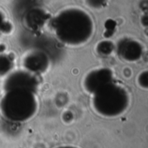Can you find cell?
Segmentation results:
<instances>
[{
	"label": "cell",
	"instance_id": "4",
	"mask_svg": "<svg viewBox=\"0 0 148 148\" xmlns=\"http://www.w3.org/2000/svg\"><path fill=\"white\" fill-rule=\"evenodd\" d=\"M37 87L38 81L36 75L23 70L9 74L3 85L4 92L11 89H25L36 94L37 92Z\"/></svg>",
	"mask_w": 148,
	"mask_h": 148
},
{
	"label": "cell",
	"instance_id": "13",
	"mask_svg": "<svg viewBox=\"0 0 148 148\" xmlns=\"http://www.w3.org/2000/svg\"><path fill=\"white\" fill-rule=\"evenodd\" d=\"M56 148H79L76 147H71V146H66V147H59Z\"/></svg>",
	"mask_w": 148,
	"mask_h": 148
},
{
	"label": "cell",
	"instance_id": "11",
	"mask_svg": "<svg viewBox=\"0 0 148 148\" xmlns=\"http://www.w3.org/2000/svg\"><path fill=\"white\" fill-rule=\"evenodd\" d=\"M138 82L140 85V87L144 88H147V71H144L140 73L138 78Z\"/></svg>",
	"mask_w": 148,
	"mask_h": 148
},
{
	"label": "cell",
	"instance_id": "9",
	"mask_svg": "<svg viewBox=\"0 0 148 148\" xmlns=\"http://www.w3.org/2000/svg\"><path fill=\"white\" fill-rule=\"evenodd\" d=\"M13 66L12 60L8 55L0 54V77L8 75Z\"/></svg>",
	"mask_w": 148,
	"mask_h": 148
},
{
	"label": "cell",
	"instance_id": "7",
	"mask_svg": "<svg viewBox=\"0 0 148 148\" xmlns=\"http://www.w3.org/2000/svg\"><path fill=\"white\" fill-rule=\"evenodd\" d=\"M115 50L120 58L127 62L139 61L143 55V47L140 42L134 39L125 38L119 41Z\"/></svg>",
	"mask_w": 148,
	"mask_h": 148
},
{
	"label": "cell",
	"instance_id": "10",
	"mask_svg": "<svg viewBox=\"0 0 148 148\" xmlns=\"http://www.w3.org/2000/svg\"><path fill=\"white\" fill-rule=\"evenodd\" d=\"M115 50V45L111 41H102L97 44L96 51L101 56H109Z\"/></svg>",
	"mask_w": 148,
	"mask_h": 148
},
{
	"label": "cell",
	"instance_id": "12",
	"mask_svg": "<svg viewBox=\"0 0 148 148\" xmlns=\"http://www.w3.org/2000/svg\"><path fill=\"white\" fill-rule=\"evenodd\" d=\"M5 26L4 23V17H3V13L0 10V31L3 30V28Z\"/></svg>",
	"mask_w": 148,
	"mask_h": 148
},
{
	"label": "cell",
	"instance_id": "1",
	"mask_svg": "<svg viewBox=\"0 0 148 148\" xmlns=\"http://www.w3.org/2000/svg\"><path fill=\"white\" fill-rule=\"evenodd\" d=\"M49 26L56 38L70 47L87 43L94 35L95 29L91 16L77 7L62 10L50 19Z\"/></svg>",
	"mask_w": 148,
	"mask_h": 148
},
{
	"label": "cell",
	"instance_id": "2",
	"mask_svg": "<svg viewBox=\"0 0 148 148\" xmlns=\"http://www.w3.org/2000/svg\"><path fill=\"white\" fill-rule=\"evenodd\" d=\"M36 94L25 89H11L4 92L0 101L2 116L12 122H25L37 112Z\"/></svg>",
	"mask_w": 148,
	"mask_h": 148
},
{
	"label": "cell",
	"instance_id": "8",
	"mask_svg": "<svg viewBox=\"0 0 148 148\" xmlns=\"http://www.w3.org/2000/svg\"><path fill=\"white\" fill-rule=\"evenodd\" d=\"M48 19V14L45 12V10L41 9H31L24 16L26 26L32 29H39L44 25Z\"/></svg>",
	"mask_w": 148,
	"mask_h": 148
},
{
	"label": "cell",
	"instance_id": "5",
	"mask_svg": "<svg viewBox=\"0 0 148 148\" xmlns=\"http://www.w3.org/2000/svg\"><path fill=\"white\" fill-rule=\"evenodd\" d=\"M114 81V73L107 68L95 69L85 76L83 87L87 93L91 95L102 86Z\"/></svg>",
	"mask_w": 148,
	"mask_h": 148
},
{
	"label": "cell",
	"instance_id": "3",
	"mask_svg": "<svg viewBox=\"0 0 148 148\" xmlns=\"http://www.w3.org/2000/svg\"><path fill=\"white\" fill-rule=\"evenodd\" d=\"M92 108L104 117H117L128 108L129 95L125 88L114 81L102 86L92 95Z\"/></svg>",
	"mask_w": 148,
	"mask_h": 148
},
{
	"label": "cell",
	"instance_id": "6",
	"mask_svg": "<svg viewBox=\"0 0 148 148\" xmlns=\"http://www.w3.org/2000/svg\"><path fill=\"white\" fill-rule=\"evenodd\" d=\"M23 66L25 71L33 75H39L46 72L49 66V58L42 51L33 50L27 53L23 58Z\"/></svg>",
	"mask_w": 148,
	"mask_h": 148
}]
</instances>
